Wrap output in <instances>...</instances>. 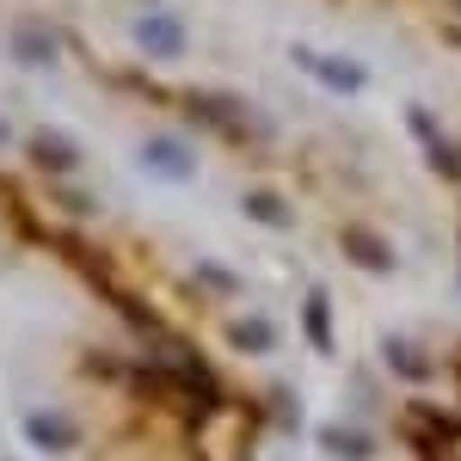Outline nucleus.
I'll use <instances>...</instances> for the list:
<instances>
[{"instance_id":"obj_10","label":"nucleus","mask_w":461,"mask_h":461,"mask_svg":"<svg viewBox=\"0 0 461 461\" xmlns=\"http://www.w3.org/2000/svg\"><path fill=\"white\" fill-rule=\"evenodd\" d=\"M247 210L258 215V221H284V203H277L271 191H252V197H247Z\"/></svg>"},{"instance_id":"obj_6","label":"nucleus","mask_w":461,"mask_h":461,"mask_svg":"<svg viewBox=\"0 0 461 461\" xmlns=\"http://www.w3.org/2000/svg\"><path fill=\"white\" fill-rule=\"evenodd\" d=\"M345 252H351L357 265H375V271H393V252L375 240V234H363V228H345Z\"/></svg>"},{"instance_id":"obj_4","label":"nucleus","mask_w":461,"mask_h":461,"mask_svg":"<svg viewBox=\"0 0 461 461\" xmlns=\"http://www.w3.org/2000/svg\"><path fill=\"white\" fill-rule=\"evenodd\" d=\"M142 160L160 167V173H173V178H191V148H178L173 136H154V142L142 148Z\"/></svg>"},{"instance_id":"obj_2","label":"nucleus","mask_w":461,"mask_h":461,"mask_svg":"<svg viewBox=\"0 0 461 461\" xmlns=\"http://www.w3.org/2000/svg\"><path fill=\"white\" fill-rule=\"evenodd\" d=\"M25 437H32L43 456H68L74 443H80V425L62 419V412H25Z\"/></svg>"},{"instance_id":"obj_3","label":"nucleus","mask_w":461,"mask_h":461,"mask_svg":"<svg viewBox=\"0 0 461 461\" xmlns=\"http://www.w3.org/2000/svg\"><path fill=\"white\" fill-rule=\"evenodd\" d=\"M130 37H136L142 56H178V43H185L173 19H136V32H130Z\"/></svg>"},{"instance_id":"obj_5","label":"nucleus","mask_w":461,"mask_h":461,"mask_svg":"<svg viewBox=\"0 0 461 461\" xmlns=\"http://www.w3.org/2000/svg\"><path fill=\"white\" fill-rule=\"evenodd\" d=\"M228 345L247 351V357H265L277 345V326H265V320H234V326H228Z\"/></svg>"},{"instance_id":"obj_11","label":"nucleus","mask_w":461,"mask_h":461,"mask_svg":"<svg viewBox=\"0 0 461 461\" xmlns=\"http://www.w3.org/2000/svg\"><path fill=\"white\" fill-rule=\"evenodd\" d=\"M326 449H339V456H369V443H363V437H345V430H326Z\"/></svg>"},{"instance_id":"obj_1","label":"nucleus","mask_w":461,"mask_h":461,"mask_svg":"<svg viewBox=\"0 0 461 461\" xmlns=\"http://www.w3.org/2000/svg\"><path fill=\"white\" fill-rule=\"evenodd\" d=\"M25 160H32L37 173H50V178H68L74 167H80L74 142H68V136H56V130H32V136H25Z\"/></svg>"},{"instance_id":"obj_9","label":"nucleus","mask_w":461,"mask_h":461,"mask_svg":"<svg viewBox=\"0 0 461 461\" xmlns=\"http://www.w3.org/2000/svg\"><path fill=\"white\" fill-rule=\"evenodd\" d=\"M308 345L326 351L332 345V326H326V295H308Z\"/></svg>"},{"instance_id":"obj_8","label":"nucleus","mask_w":461,"mask_h":461,"mask_svg":"<svg viewBox=\"0 0 461 461\" xmlns=\"http://www.w3.org/2000/svg\"><path fill=\"white\" fill-rule=\"evenodd\" d=\"M382 357L393 363V375H400V382H419V375H425V357L412 351L406 339H388V345H382Z\"/></svg>"},{"instance_id":"obj_7","label":"nucleus","mask_w":461,"mask_h":461,"mask_svg":"<svg viewBox=\"0 0 461 461\" xmlns=\"http://www.w3.org/2000/svg\"><path fill=\"white\" fill-rule=\"evenodd\" d=\"M13 56L32 62V68H50V62H56V43L43 32H25V25H19V32H13Z\"/></svg>"}]
</instances>
